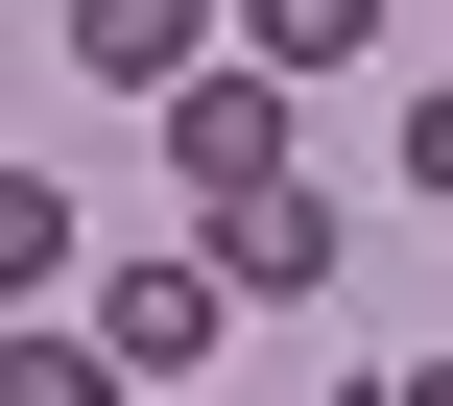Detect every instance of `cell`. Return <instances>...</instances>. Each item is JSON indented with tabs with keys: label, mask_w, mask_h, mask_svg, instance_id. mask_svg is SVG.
<instances>
[{
	"label": "cell",
	"mask_w": 453,
	"mask_h": 406,
	"mask_svg": "<svg viewBox=\"0 0 453 406\" xmlns=\"http://www.w3.org/2000/svg\"><path fill=\"white\" fill-rule=\"evenodd\" d=\"M167 168H191L215 215H263V191H287V72H167Z\"/></svg>",
	"instance_id": "cell-1"
},
{
	"label": "cell",
	"mask_w": 453,
	"mask_h": 406,
	"mask_svg": "<svg viewBox=\"0 0 453 406\" xmlns=\"http://www.w3.org/2000/svg\"><path fill=\"white\" fill-rule=\"evenodd\" d=\"M215 311H239V263H119L96 359H119V383H191V359H215Z\"/></svg>",
	"instance_id": "cell-2"
},
{
	"label": "cell",
	"mask_w": 453,
	"mask_h": 406,
	"mask_svg": "<svg viewBox=\"0 0 453 406\" xmlns=\"http://www.w3.org/2000/svg\"><path fill=\"white\" fill-rule=\"evenodd\" d=\"M215 263H239V287H334V191H263V215H215Z\"/></svg>",
	"instance_id": "cell-3"
},
{
	"label": "cell",
	"mask_w": 453,
	"mask_h": 406,
	"mask_svg": "<svg viewBox=\"0 0 453 406\" xmlns=\"http://www.w3.org/2000/svg\"><path fill=\"white\" fill-rule=\"evenodd\" d=\"M167 48H191V0H72V72H119V96H143Z\"/></svg>",
	"instance_id": "cell-4"
},
{
	"label": "cell",
	"mask_w": 453,
	"mask_h": 406,
	"mask_svg": "<svg viewBox=\"0 0 453 406\" xmlns=\"http://www.w3.org/2000/svg\"><path fill=\"white\" fill-rule=\"evenodd\" d=\"M239 48H263V72H334V48H382V0H263Z\"/></svg>",
	"instance_id": "cell-5"
},
{
	"label": "cell",
	"mask_w": 453,
	"mask_h": 406,
	"mask_svg": "<svg viewBox=\"0 0 453 406\" xmlns=\"http://www.w3.org/2000/svg\"><path fill=\"white\" fill-rule=\"evenodd\" d=\"M0 406H143V383H119L96 335H24V359H0Z\"/></svg>",
	"instance_id": "cell-6"
},
{
	"label": "cell",
	"mask_w": 453,
	"mask_h": 406,
	"mask_svg": "<svg viewBox=\"0 0 453 406\" xmlns=\"http://www.w3.org/2000/svg\"><path fill=\"white\" fill-rule=\"evenodd\" d=\"M406 191H453V96H406Z\"/></svg>",
	"instance_id": "cell-7"
},
{
	"label": "cell",
	"mask_w": 453,
	"mask_h": 406,
	"mask_svg": "<svg viewBox=\"0 0 453 406\" xmlns=\"http://www.w3.org/2000/svg\"><path fill=\"white\" fill-rule=\"evenodd\" d=\"M382 406H453V359H430V383H382Z\"/></svg>",
	"instance_id": "cell-8"
}]
</instances>
